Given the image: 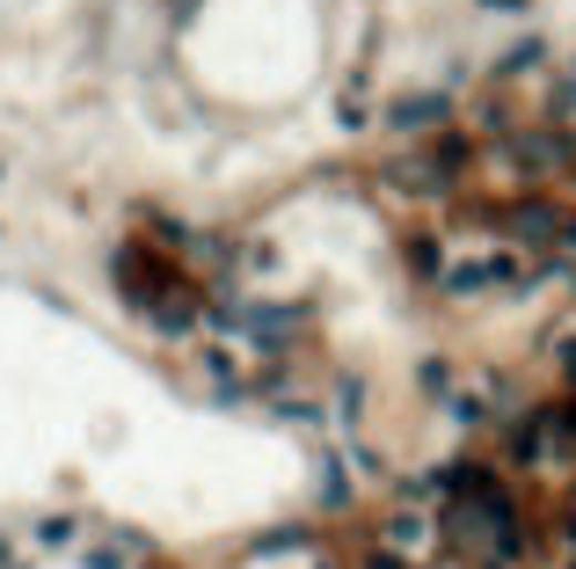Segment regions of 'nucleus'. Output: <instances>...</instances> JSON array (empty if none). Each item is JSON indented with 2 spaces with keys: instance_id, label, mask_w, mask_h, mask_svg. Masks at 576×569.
I'll use <instances>...</instances> for the list:
<instances>
[{
  "instance_id": "nucleus-3",
  "label": "nucleus",
  "mask_w": 576,
  "mask_h": 569,
  "mask_svg": "<svg viewBox=\"0 0 576 569\" xmlns=\"http://www.w3.org/2000/svg\"><path fill=\"white\" fill-rule=\"evenodd\" d=\"M387 540H394V548H416V540H423V518H394V526H387Z\"/></svg>"
},
{
  "instance_id": "nucleus-6",
  "label": "nucleus",
  "mask_w": 576,
  "mask_h": 569,
  "mask_svg": "<svg viewBox=\"0 0 576 569\" xmlns=\"http://www.w3.org/2000/svg\"><path fill=\"white\" fill-rule=\"evenodd\" d=\"M372 569H409V562H394V555H372Z\"/></svg>"
},
{
  "instance_id": "nucleus-10",
  "label": "nucleus",
  "mask_w": 576,
  "mask_h": 569,
  "mask_svg": "<svg viewBox=\"0 0 576 569\" xmlns=\"http://www.w3.org/2000/svg\"><path fill=\"white\" fill-rule=\"evenodd\" d=\"M569 95H576V81H569Z\"/></svg>"
},
{
  "instance_id": "nucleus-2",
  "label": "nucleus",
  "mask_w": 576,
  "mask_h": 569,
  "mask_svg": "<svg viewBox=\"0 0 576 569\" xmlns=\"http://www.w3.org/2000/svg\"><path fill=\"white\" fill-rule=\"evenodd\" d=\"M490 277H518V271H511V256H496V263H460V271H445V293H474V285H490Z\"/></svg>"
},
{
  "instance_id": "nucleus-5",
  "label": "nucleus",
  "mask_w": 576,
  "mask_h": 569,
  "mask_svg": "<svg viewBox=\"0 0 576 569\" xmlns=\"http://www.w3.org/2000/svg\"><path fill=\"white\" fill-rule=\"evenodd\" d=\"M37 540H44V548H66V540H73V518H44V526H37Z\"/></svg>"
},
{
  "instance_id": "nucleus-9",
  "label": "nucleus",
  "mask_w": 576,
  "mask_h": 569,
  "mask_svg": "<svg viewBox=\"0 0 576 569\" xmlns=\"http://www.w3.org/2000/svg\"><path fill=\"white\" fill-rule=\"evenodd\" d=\"M0 562H8V540H0Z\"/></svg>"
},
{
  "instance_id": "nucleus-1",
  "label": "nucleus",
  "mask_w": 576,
  "mask_h": 569,
  "mask_svg": "<svg viewBox=\"0 0 576 569\" xmlns=\"http://www.w3.org/2000/svg\"><path fill=\"white\" fill-rule=\"evenodd\" d=\"M438 118H445V95H402V103L387 110V124H394V132H431Z\"/></svg>"
},
{
  "instance_id": "nucleus-7",
  "label": "nucleus",
  "mask_w": 576,
  "mask_h": 569,
  "mask_svg": "<svg viewBox=\"0 0 576 569\" xmlns=\"http://www.w3.org/2000/svg\"><path fill=\"white\" fill-rule=\"evenodd\" d=\"M482 8H496V16H511V8H518V0H482Z\"/></svg>"
},
{
  "instance_id": "nucleus-4",
  "label": "nucleus",
  "mask_w": 576,
  "mask_h": 569,
  "mask_svg": "<svg viewBox=\"0 0 576 569\" xmlns=\"http://www.w3.org/2000/svg\"><path fill=\"white\" fill-rule=\"evenodd\" d=\"M533 59H541V37H525V44H511V52H504V73H525Z\"/></svg>"
},
{
  "instance_id": "nucleus-8",
  "label": "nucleus",
  "mask_w": 576,
  "mask_h": 569,
  "mask_svg": "<svg viewBox=\"0 0 576 569\" xmlns=\"http://www.w3.org/2000/svg\"><path fill=\"white\" fill-rule=\"evenodd\" d=\"M562 242H569V248H576V220H562Z\"/></svg>"
}]
</instances>
